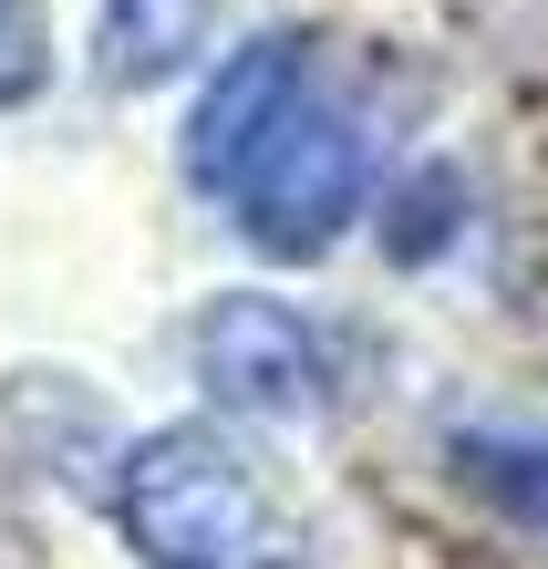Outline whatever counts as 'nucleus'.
<instances>
[{"label":"nucleus","instance_id":"3","mask_svg":"<svg viewBox=\"0 0 548 569\" xmlns=\"http://www.w3.org/2000/svg\"><path fill=\"white\" fill-rule=\"evenodd\" d=\"M187 362L208 405L238 425H331L341 415V342L321 311L280 290H218L187 331Z\"/></svg>","mask_w":548,"mask_h":569},{"label":"nucleus","instance_id":"5","mask_svg":"<svg viewBox=\"0 0 548 569\" xmlns=\"http://www.w3.org/2000/svg\"><path fill=\"white\" fill-rule=\"evenodd\" d=\"M197 52H208V0H104L93 11V73L124 93L177 83Z\"/></svg>","mask_w":548,"mask_h":569},{"label":"nucleus","instance_id":"7","mask_svg":"<svg viewBox=\"0 0 548 569\" xmlns=\"http://www.w3.org/2000/svg\"><path fill=\"white\" fill-rule=\"evenodd\" d=\"M466 208V177H445V166H425V177H403L393 197H383V249L393 259H435L445 239H456V218Z\"/></svg>","mask_w":548,"mask_h":569},{"label":"nucleus","instance_id":"4","mask_svg":"<svg viewBox=\"0 0 548 569\" xmlns=\"http://www.w3.org/2000/svg\"><path fill=\"white\" fill-rule=\"evenodd\" d=\"M311 73H321V62H311V42H290V31H259V42L218 52V73L197 83V104H187V146H177V156H187V187L218 197V177L249 156V136H259V124L280 114Z\"/></svg>","mask_w":548,"mask_h":569},{"label":"nucleus","instance_id":"2","mask_svg":"<svg viewBox=\"0 0 548 569\" xmlns=\"http://www.w3.org/2000/svg\"><path fill=\"white\" fill-rule=\"evenodd\" d=\"M218 208L259 259H321L352 239V218L372 208V136L331 93V73H311L249 136V156L218 177Z\"/></svg>","mask_w":548,"mask_h":569},{"label":"nucleus","instance_id":"1","mask_svg":"<svg viewBox=\"0 0 548 569\" xmlns=\"http://www.w3.org/2000/svg\"><path fill=\"white\" fill-rule=\"evenodd\" d=\"M114 539L146 569H311V528L228 425H146L114 466Z\"/></svg>","mask_w":548,"mask_h":569},{"label":"nucleus","instance_id":"6","mask_svg":"<svg viewBox=\"0 0 548 569\" xmlns=\"http://www.w3.org/2000/svg\"><path fill=\"white\" fill-rule=\"evenodd\" d=\"M445 456H456V477L487 497L518 539L548 549V435L538 425H456V435H445Z\"/></svg>","mask_w":548,"mask_h":569},{"label":"nucleus","instance_id":"8","mask_svg":"<svg viewBox=\"0 0 548 569\" xmlns=\"http://www.w3.org/2000/svg\"><path fill=\"white\" fill-rule=\"evenodd\" d=\"M52 52H42V11L31 0H0V104H21V93H42Z\"/></svg>","mask_w":548,"mask_h":569}]
</instances>
